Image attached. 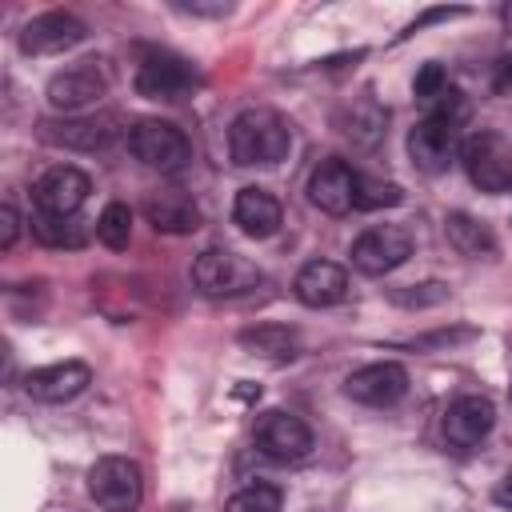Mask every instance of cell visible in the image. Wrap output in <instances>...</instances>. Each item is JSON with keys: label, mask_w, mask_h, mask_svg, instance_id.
<instances>
[{"label": "cell", "mask_w": 512, "mask_h": 512, "mask_svg": "<svg viewBox=\"0 0 512 512\" xmlns=\"http://www.w3.org/2000/svg\"><path fill=\"white\" fill-rule=\"evenodd\" d=\"M444 88H448V76H444L440 64H424V68L416 72V80H412V92H416V100H424V104H432Z\"/></svg>", "instance_id": "f1b7e54d"}, {"label": "cell", "mask_w": 512, "mask_h": 512, "mask_svg": "<svg viewBox=\"0 0 512 512\" xmlns=\"http://www.w3.org/2000/svg\"><path fill=\"white\" fill-rule=\"evenodd\" d=\"M256 448L276 464H296L312 452V428L292 412H264L256 420Z\"/></svg>", "instance_id": "ba28073f"}, {"label": "cell", "mask_w": 512, "mask_h": 512, "mask_svg": "<svg viewBox=\"0 0 512 512\" xmlns=\"http://www.w3.org/2000/svg\"><path fill=\"white\" fill-rule=\"evenodd\" d=\"M460 124L464 120H452V116H440V112H428L424 120H416L412 132H408V156H412V164L420 172H428V176L444 172L460 156V144H464L460 140Z\"/></svg>", "instance_id": "5b68a950"}, {"label": "cell", "mask_w": 512, "mask_h": 512, "mask_svg": "<svg viewBox=\"0 0 512 512\" xmlns=\"http://www.w3.org/2000/svg\"><path fill=\"white\" fill-rule=\"evenodd\" d=\"M192 284L204 296H240L260 284V268L228 248H204L192 260Z\"/></svg>", "instance_id": "8992f818"}, {"label": "cell", "mask_w": 512, "mask_h": 512, "mask_svg": "<svg viewBox=\"0 0 512 512\" xmlns=\"http://www.w3.org/2000/svg\"><path fill=\"white\" fill-rule=\"evenodd\" d=\"M88 492L104 512H136L144 500V472L128 456H100L88 472Z\"/></svg>", "instance_id": "277c9868"}, {"label": "cell", "mask_w": 512, "mask_h": 512, "mask_svg": "<svg viewBox=\"0 0 512 512\" xmlns=\"http://www.w3.org/2000/svg\"><path fill=\"white\" fill-rule=\"evenodd\" d=\"M232 220H236V228H240L244 236L268 240V236H276L284 212H280V200H276L268 188L248 184V188H240L236 200H232Z\"/></svg>", "instance_id": "e0dca14e"}, {"label": "cell", "mask_w": 512, "mask_h": 512, "mask_svg": "<svg viewBox=\"0 0 512 512\" xmlns=\"http://www.w3.org/2000/svg\"><path fill=\"white\" fill-rule=\"evenodd\" d=\"M356 188H360V172L348 160H320L308 176V200L328 212V216H344L356 208Z\"/></svg>", "instance_id": "8fae6325"}, {"label": "cell", "mask_w": 512, "mask_h": 512, "mask_svg": "<svg viewBox=\"0 0 512 512\" xmlns=\"http://www.w3.org/2000/svg\"><path fill=\"white\" fill-rule=\"evenodd\" d=\"M448 16H464V8H432V12H424L416 24H408V32H416V28L432 24V20H448Z\"/></svg>", "instance_id": "1f68e13d"}, {"label": "cell", "mask_w": 512, "mask_h": 512, "mask_svg": "<svg viewBox=\"0 0 512 512\" xmlns=\"http://www.w3.org/2000/svg\"><path fill=\"white\" fill-rule=\"evenodd\" d=\"M104 92H108V72L100 60H80L48 80V104L56 112H80L96 104Z\"/></svg>", "instance_id": "30bf717a"}, {"label": "cell", "mask_w": 512, "mask_h": 512, "mask_svg": "<svg viewBox=\"0 0 512 512\" xmlns=\"http://www.w3.org/2000/svg\"><path fill=\"white\" fill-rule=\"evenodd\" d=\"M408 256H412V236L400 224H376V228H364L352 240V264L364 276H388Z\"/></svg>", "instance_id": "52a82bcc"}, {"label": "cell", "mask_w": 512, "mask_h": 512, "mask_svg": "<svg viewBox=\"0 0 512 512\" xmlns=\"http://www.w3.org/2000/svg\"><path fill=\"white\" fill-rule=\"evenodd\" d=\"M492 500H496L504 512H512V472H508V476H504V480L492 488Z\"/></svg>", "instance_id": "d6a6232c"}, {"label": "cell", "mask_w": 512, "mask_h": 512, "mask_svg": "<svg viewBox=\"0 0 512 512\" xmlns=\"http://www.w3.org/2000/svg\"><path fill=\"white\" fill-rule=\"evenodd\" d=\"M280 504H284V496L276 484H248L228 496L224 512H280Z\"/></svg>", "instance_id": "484cf974"}, {"label": "cell", "mask_w": 512, "mask_h": 512, "mask_svg": "<svg viewBox=\"0 0 512 512\" xmlns=\"http://www.w3.org/2000/svg\"><path fill=\"white\" fill-rule=\"evenodd\" d=\"M192 88V72L176 56H148L136 68V92L144 100H180Z\"/></svg>", "instance_id": "ffe728a7"}, {"label": "cell", "mask_w": 512, "mask_h": 512, "mask_svg": "<svg viewBox=\"0 0 512 512\" xmlns=\"http://www.w3.org/2000/svg\"><path fill=\"white\" fill-rule=\"evenodd\" d=\"M176 12H188V16H228L232 4L228 0H180Z\"/></svg>", "instance_id": "f546056e"}, {"label": "cell", "mask_w": 512, "mask_h": 512, "mask_svg": "<svg viewBox=\"0 0 512 512\" xmlns=\"http://www.w3.org/2000/svg\"><path fill=\"white\" fill-rule=\"evenodd\" d=\"M400 200H404V188H400V184L360 176V188H356V208H360V212H372V208H396Z\"/></svg>", "instance_id": "4316f807"}, {"label": "cell", "mask_w": 512, "mask_h": 512, "mask_svg": "<svg viewBox=\"0 0 512 512\" xmlns=\"http://www.w3.org/2000/svg\"><path fill=\"white\" fill-rule=\"evenodd\" d=\"M460 164L480 192H488V196L512 192V144L500 132H492V128L472 132L460 144Z\"/></svg>", "instance_id": "7a4b0ae2"}, {"label": "cell", "mask_w": 512, "mask_h": 512, "mask_svg": "<svg viewBox=\"0 0 512 512\" xmlns=\"http://www.w3.org/2000/svg\"><path fill=\"white\" fill-rule=\"evenodd\" d=\"M388 300H392V304H400V308H436V304H444V300H448V284H440V280L404 284V288H392V292H388Z\"/></svg>", "instance_id": "83f0119b"}, {"label": "cell", "mask_w": 512, "mask_h": 512, "mask_svg": "<svg viewBox=\"0 0 512 512\" xmlns=\"http://www.w3.org/2000/svg\"><path fill=\"white\" fill-rule=\"evenodd\" d=\"M292 292L304 308H332L348 296V272L336 264V260H308L296 280H292Z\"/></svg>", "instance_id": "2e32d148"}, {"label": "cell", "mask_w": 512, "mask_h": 512, "mask_svg": "<svg viewBox=\"0 0 512 512\" xmlns=\"http://www.w3.org/2000/svg\"><path fill=\"white\" fill-rule=\"evenodd\" d=\"M404 392H408V372L404 364H392V360L364 364L344 380V396L368 408H392Z\"/></svg>", "instance_id": "4fadbf2b"}, {"label": "cell", "mask_w": 512, "mask_h": 512, "mask_svg": "<svg viewBox=\"0 0 512 512\" xmlns=\"http://www.w3.org/2000/svg\"><path fill=\"white\" fill-rule=\"evenodd\" d=\"M32 232L48 248H80L88 240V224L80 216H48V212H36Z\"/></svg>", "instance_id": "cb8c5ba5"}, {"label": "cell", "mask_w": 512, "mask_h": 512, "mask_svg": "<svg viewBox=\"0 0 512 512\" xmlns=\"http://www.w3.org/2000/svg\"><path fill=\"white\" fill-rule=\"evenodd\" d=\"M288 148H292V128L272 108H244L228 124V156L240 168H272L288 156Z\"/></svg>", "instance_id": "6da1fadb"}, {"label": "cell", "mask_w": 512, "mask_h": 512, "mask_svg": "<svg viewBox=\"0 0 512 512\" xmlns=\"http://www.w3.org/2000/svg\"><path fill=\"white\" fill-rule=\"evenodd\" d=\"M508 84H512V56H504L496 64V88H508Z\"/></svg>", "instance_id": "836d02e7"}, {"label": "cell", "mask_w": 512, "mask_h": 512, "mask_svg": "<svg viewBox=\"0 0 512 512\" xmlns=\"http://www.w3.org/2000/svg\"><path fill=\"white\" fill-rule=\"evenodd\" d=\"M444 232H448V244L468 256V260H484V256H496V236L484 220L468 216V212H448L444 220Z\"/></svg>", "instance_id": "7402d4cb"}, {"label": "cell", "mask_w": 512, "mask_h": 512, "mask_svg": "<svg viewBox=\"0 0 512 512\" xmlns=\"http://www.w3.org/2000/svg\"><path fill=\"white\" fill-rule=\"evenodd\" d=\"M16 236H20V212H16L12 204H4V208H0V248L8 252V248L16 244Z\"/></svg>", "instance_id": "4dcf8cb0"}, {"label": "cell", "mask_w": 512, "mask_h": 512, "mask_svg": "<svg viewBox=\"0 0 512 512\" xmlns=\"http://www.w3.org/2000/svg\"><path fill=\"white\" fill-rule=\"evenodd\" d=\"M504 28L512 32V4H504Z\"/></svg>", "instance_id": "e575fe53"}, {"label": "cell", "mask_w": 512, "mask_h": 512, "mask_svg": "<svg viewBox=\"0 0 512 512\" xmlns=\"http://www.w3.org/2000/svg\"><path fill=\"white\" fill-rule=\"evenodd\" d=\"M128 152L144 164V168H156V172H180L188 160H192V144L188 136L172 124V120H136L128 128Z\"/></svg>", "instance_id": "3957f363"}, {"label": "cell", "mask_w": 512, "mask_h": 512, "mask_svg": "<svg viewBox=\"0 0 512 512\" xmlns=\"http://www.w3.org/2000/svg\"><path fill=\"white\" fill-rule=\"evenodd\" d=\"M116 136V116H76L60 124H44V140L72 152H100Z\"/></svg>", "instance_id": "d6986e66"}, {"label": "cell", "mask_w": 512, "mask_h": 512, "mask_svg": "<svg viewBox=\"0 0 512 512\" xmlns=\"http://www.w3.org/2000/svg\"><path fill=\"white\" fill-rule=\"evenodd\" d=\"M496 424V404L480 392H464L444 412V440L452 448H476Z\"/></svg>", "instance_id": "5bb4252c"}, {"label": "cell", "mask_w": 512, "mask_h": 512, "mask_svg": "<svg viewBox=\"0 0 512 512\" xmlns=\"http://www.w3.org/2000/svg\"><path fill=\"white\" fill-rule=\"evenodd\" d=\"M240 348L264 360H292L300 352V332L288 324H256L240 332Z\"/></svg>", "instance_id": "603a6c76"}, {"label": "cell", "mask_w": 512, "mask_h": 512, "mask_svg": "<svg viewBox=\"0 0 512 512\" xmlns=\"http://www.w3.org/2000/svg\"><path fill=\"white\" fill-rule=\"evenodd\" d=\"M88 192H92V180L72 164H56L32 184L36 212H48V216H76Z\"/></svg>", "instance_id": "7c38bea8"}, {"label": "cell", "mask_w": 512, "mask_h": 512, "mask_svg": "<svg viewBox=\"0 0 512 512\" xmlns=\"http://www.w3.org/2000/svg\"><path fill=\"white\" fill-rule=\"evenodd\" d=\"M144 216L156 232H168V236H188L200 228V208L192 196L168 188V192H152L144 200Z\"/></svg>", "instance_id": "44dd1931"}, {"label": "cell", "mask_w": 512, "mask_h": 512, "mask_svg": "<svg viewBox=\"0 0 512 512\" xmlns=\"http://www.w3.org/2000/svg\"><path fill=\"white\" fill-rule=\"evenodd\" d=\"M96 240L112 252H124L128 240H132V208L120 204V200L104 204V212L96 216Z\"/></svg>", "instance_id": "d4e9b609"}, {"label": "cell", "mask_w": 512, "mask_h": 512, "mask_svg": "<svg viewBox=\"0 0 512 512\" xmlns=\"http://www.w3.org/2000/svg\"><path fill=\"white\" fill-rule=\"evenodd\" d=\"M336 128H340V136H348L352 144L376 148V144L384 140V132H388V108H384L372 92H364V96H356L352 104H344V108L336 112Z\"/></svg>", "instance_id": "ac0fdd59"}, {"label": "cell", "mask_w": 512, "mask_h": 512, "mask_svg": "<svg viewBox=\"0 0 512 512\" xmlns=\"http://www.w3.org/2000/svg\"><path fill=\"white\" fill-rule=\"evenodd\" d=\"M92 384V368L84 360H60V364H44V368H32L24 376V392L40 404H64V400H76L84 388Z\"/></svg>", "instance_id": "9a60e30c"}, {"label": "cell", "mask_w": 512, "mask_h": 512, "mask_svg": "<svg viewBox=\"0 0 512 512\" xmlns=\"http://www.w3.org/2000/svg\"><path fill=\"white\" fill-rule=\"evenodd\" d=\"M84 36H88V24H84L80 16L52 8V12L32 16V20L20 28V52H24V56H56V52L76 48Z\"/></svg>", "instance_id": "9c48e42d"}]
</instances>
